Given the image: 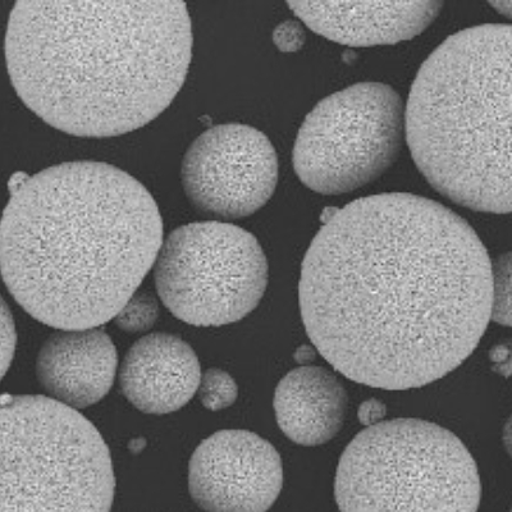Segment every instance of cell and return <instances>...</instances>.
Here are the masks:
<instances>
[{
	"mask_svg": "<svg viewBox=\"0 0 512 512\" xmlns=\"http://www.w3.org/2000/svg\"><path fill=\"white\" fill-rule=\"evenodd\" d=\"M405 137V105L391 86L360 82L327 96L296 137L294 168L310 190L341 195L390 169Z\"/></svg>",
	"mask_w": 512,
	"mask_h": 512,
	"instance_id": "8",
	"label": "cell"
},
{
	"mask_svg": "<svg viewBox=\"0 0 512 512\" xmlns=\"http://www.w3.org/2000/svg\"><path fill=\"white\" fill-rule=\"evenodd\" d=\"M184 2H17L4 52L26 107L64 134L113 137L159 117L185 84Z\"/></svg>",
	"mask_w": 512,
	"mask_h": 512,
	"instance_id": "2",
	"label": "cell"
},
{
	"mask_svg": "<svg viewBox=\"0 0 512 512\" xmlns=\"http://www.w3.org/2000/svg\"><path fill=\"white\" fill-rule=\"evenodd\" d=\"M163 240L157 201L130 173L62 163L11 194L0 219V274L39 322L98 328L134 296Z\"/></svg>",
	"mask_w": 512,
	"mask_h": 512,
	"instance_id": "3",
	"label": "cell"
},
{
	"mask_svg": "<svg viewBox=\"0 0 512 512\" xmlns=\"http://www.w3.org/2000/svg\"><path fill=\"white\" fill-rule=\"evenodd\" d=\"M159 317V306L152 295L139 294L127 301L121 312L114 317L117 326L125 332H145L152 328Z\"/></svg>",
	"mask_w": 512,
	"mask_h": 512,
	"instance_id": "16",
	"label": "cell"
},
{
	"mask_svg": "<svg viewBox=\"0 0 512 512\" xmlns=\"http://www.w3.org/2000/svg\"><path fill=\"white\" fill-rule=\"evenodd\" d=\"M269 267L253 233L235 224H185L163 240L155 286L178 319L198 327L239 322L262 301Z\"/></svg>",
	"mask_w": 512,
	"mask_h": 512,
	"instance_id": "7",
	"label": "cell"
},
{
	"mask_svg": "<svg viewBox=\"0 0 512 512\" xmlns=\"http://www.w3.org/2000/svg\"><path fill=\"white\" fill-rule=\"evenodd\" d=\"M116 478L102 434L45 396H0V512H111Z\"/></svg>",
	"mask_w": 512,
	"mask_h": 512,
	"instance_id": "5",
	"label": "cell"
},
{
	"mask_svg": "<svg viewBox=\"0 0 512 512\" xmlns=\"http://www.w3.org/2000/svg\"><path fill=\"white\" fill-rule=\"evenodd\" d=\"M511 52L510 25L456 32L420 67L405 107L416 167L475 212H511Z\"/></svg>",
	"mask_w": 512,
	"mask_h": 512,
	"instance_id": "4",
	"label": "cell"
},
{
	"mask_svg": "<svg viewBox=\"0 0 512 512\" xmlns=\"http://www.w3.org/2000/svg\"><path fill=\"white\" fill-rule=\"evenodd\" d=\"M278 171L276 149L262 131L227 123L210 127L189 146L181 180L192 207L235 221L258 212L271 200Z\"/></svg>",
	"mask_w": 512,
	"mask_h": 512,
	"instance_id": "9",
	"label": "cell"
},
{
	"mask_svg": "<svg viewBox=\"0 0 512 512\" xmlns=\"http://www.w3.org/2000/svg\"><path fill=\"white\" fill-rule=\"evenodd\" d=\"M493 264L464 218L406 192L335 209L306 251L301 317L319 354L356 383L427 386L477 349L492 319Z\"/></svg>",
	"mask_w": 512,
	"mask_h": 512,
	"instance_id": "1",
	"label": "cell"
},
{
	"mask_svg": "<svg viewBox=\"0 0 512 512\" xmlns=\"http://www.w3.org/2000/svg\"><path fill=\"white\" fill-rule=\"evenodd\" d=\"M273 41L283 53L299 52L306 41L304 27L297 21H285L274 30Z\"/></svg>",
	"mask_w": 512,
	"mask_h": 512,
	"instance_id": "18",
	"label": "cell"
},
{
	"mask_svg": "<svg viewBox=\"0 0 512 512\" xmlns=\"http://www.w3.org/2000/svg\"><path fill=\"white\" fill-rule=\"evenodd\" d=\"M386 414L387 408L382 401H379L378 399H370L364 401L363 404L360 405L358 418L361 424L367 425V427H372V425L381 423Z\"/></svg>",
	"mask_w": 512,
	"mask_h": 512,
	"instance_id": "19",
	"label": "cell"
},
{
	"mask_svg": "<svg viewBox=\"0 0 512 512\" xmlns=\"http://www.w3.org/2000/svg\"><path fill=\"white\" fill-rule=\"evenodd\" d=\"M287 6L310 30L349 47L391 45L415 38L440 16L442 2L320 3Z\"/></svg>",
	"mask_w": 512,
	"mask_h": 512,
	"instance_id": "12",
	"label": "cell"
},
{
	"mask_svg": "<svg viewBox=\"0 0 512 512\" xmlns=\"http://www.w3.org/2000/svg\"><path fill=\"white\" fill-rule=\"evenodd\" d=\"M314 358V350L310 349L308 346L301 347L300 350L296 352V359L300 361V363H304V361H309Z\"/></svg>",
	"mask_w": 512,
	"mask_h": 512,
	"instance_id": "21",
	"label": "cell"
},
{
	"mask_svg": "<svg viewBox=\"0 0 512 512\" xmlns=\"http://www.w3.org/2000/svg\"><path fill=\"white\" fill-rule=\"evenodd\" d=\"M282 487L280 454L253 432L214 433L190 460V495L205 512H267Z\"/></svg>",
	"mask_w": 512,
	"mask_h": 512,
	"instance_id": "10",
	"label": "cell"
},
{
	"mask_svg": "<svg viewBox=\"0 0 512 512\" xmlns=\"http://www.w3.org/2000/svg\"><path fill=\"white\" fill-rule=\"evenodd\" d=\"M198 356L180 337L153 333L128 350L120 370L123 395L146 414L180 410L198 392Z\"/></svg>",
	"mask_w": 512,
	"mask_h": 512,
	"instance_id": "13",
	"label": "cell"
},
{
	"mask_svg": "<svg viewBox=\"0 0 512 512\" xmlns=\"http://www.w3.org/2000/svg\"><path fill=\"white\" fill-rule=\"evenodd\" d=\"M29 175L25 172H16L13 173L11 178H9L8 181V190L9 194H13V192H16L18 189H21L22 186H24L25 182L29 180Z\"/></svg>",
	"mask_w": 512,
	"mask_h": 512,
	"instance_id": "20",
	"label": "cell"
},
{
	"mask_svg": "<svg viewBox=\"0 0 512 512\" xmlns=\"http://www.w3.org/2000/svg\"><path fill=\"white\" fill-rule=\"evenodd\" d=\"M340 512H478L482 482L463 441L420 419L356 434L338 463Z\"/></svg>",
	"mask_w": 512,
	"mask_h": 512,
	"instance_id": "6",
	"label": "cell"
},
{
	"mask_svg": "<svg viewBox=\"0 0 512 512\" xmlns=\"http://www.w3.org/2000/svg\"><path fill=\"white\" fill-rule=\"evenodd\" d=\"M118 368L112 338L98 328L59 331L41 347L36 374L50 399L71 409L103 400Z\"/></svg>",
	"mask_w": 512,
	"mask_h": 512,
	"instance_id": "11",
	"label": "cell"
},
{
	"mask_svg": "<svg viewBox=\"0 0 512 512\" xmlns=\"http://www.w3.org/2000/svg\"><path fill=\"white\" fill-rule=\"evenodd\" d=\"M198 391L201 404L212 411L230 408L239 396L235 379L221 369H209L201 374Z\"/></svg>",
	"mask_w": 512,
	"mask_h": 512,
	"instance_id": "15",
	"label": "cell"
},
{
	"mask_svg": "<svg viewBox=\"0 0 512 512\" xmlns=\"http://www.w3.org/2000/svg\"><path fill=\"white\" fill-rule=\"evenodd\" d=\"M491 6L496 9V11L500 12L501 15H505L506 17H511V2H498L491 3Z\"/></svg>",
	"mask_w": 512,
	"mask_h": 512,
	"instance_id": "22",
	"label": "cell"
},
{
	"mask_svg": "<svg viewBox=\"0 0 512 512\" xmlns=\"http://www.w3.org/2000/svg\"><path fill=\"white\" fill-rule=\"evenodd\" d=\"M347 393L335 374L322 367H300L282 378L274 393L277 423L296 445H324L344 427Z\"/></svg>",
	"mask_w": 512,
	"mask_h": 512,
	"instance_id": "14",
	"label": "cell"
},
{
	"mask_svg": "<svg viewBox=\"0 0 512 512\" xmlns=\"http://www.w3.org/2000/svg\"><path fill=\"white\" fill-rule=\"evenodd\" d=\"M17 332L15 319L6 301L0 296V381L6 376L15 358Z\"/></svg>",
	"mask_w": 512,
	"mask_h": 512,
	"instance_id": "17",
	"label": "cell"
}]
</instances>
